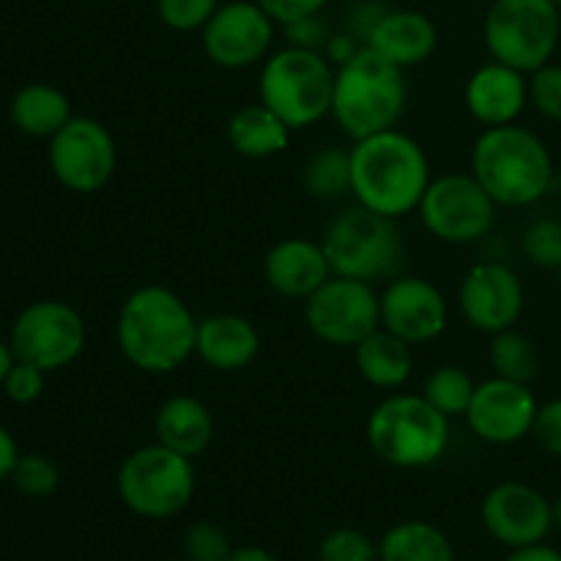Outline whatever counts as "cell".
Instances as JSON below:
<instances>
[{"instance_id":"6da1fadb","label":"cell","mask_w":561,"mask_h":561,"mask_svg":"<svg viewBox=\"0 0 561 561\" xmlns=\"http://www.w3.org/2000/svg\"><path fill=\"white\" fill-rule=\"evenodd\" d=\"M197 321L192 307L168 285H140L121 305L115 343L135 370L170 376L195 356Z\"/></svg>"},{"instance_id":"7a4b0ae2","label":"cell","mask_w":561,"mask_h":561,"mask_svg":"<svg viewBox=\"0 0 561 561\" xmlns=\"http://www.w3.org/2000/svg\"><path fill=\"white\" fill-rule=\"evenodd\" d=\"M431 181L427 151L398 126L351 142V197L370 211L409 217L420 208Z\"/></svg>"},{"instance_id":"3957f363","label":"cell","mask_w":561,"mask_h":561,"mask_svg":"<svg viewBox=\"0 0 561 561\" xmlns=\"http://www.w3.org/2000/svg\"><path fill=\"white\" fill-rule=\"evenodd\" d=\"M471 175L499 208H529L551 192L553 157L546 140L526 126H491L471 146Z\"/></svg>"},{"instance_id":"277c9868","label":"cell","mask_w":561,"mask_h":561,"mask_svg":"<svg viewBox=\"0 0 561 561\" xmlns=\"http://www.w3.org/2000/svg\"><path fill=\"white\" fill-rule=\"evenodd\" d=\"M409 104V82L400 66L370 47H362L345 64L334 66L332 115L351 142L376 131L394 129Z\"/></svg>"},{"instance_id":"5b68a950","label":"cell","mask_w":561,"mask_h":561,"mask_svg":"<svg viewBox=\"0 0 561 561\" xmlns=\"http://www.w3.org/2000/svg\"><path fill=\"white\" fill-rule=\"evenodd\" d=\"M449 422L422 392H389L367 416V444L394 469H427L447 453Z\"/></svg>"},{"instance_id":"8992f818","label":"cell","mask_w":561,"mask_h":561,"mask_svg":"<svg viewBox=\"0 0 561 561\" xmlns=\"http://www.w3.org/2000/svg\"><path fill=\"white\" fill-rule=\"evenodd\" d=\"M334 64L316 49L285 44L261 64L257 102L279 115L294 131L310 129L332 115Z\"/></svg>"},{"instance_id":"52a82bcc","label":"cell","mask_w":561,"mask_h":561,"mask_svg":"<svg viewBox=\"0 0 561 561\" xmlns=\"http://www.w3.org/2000/svg\"><path fill=\"white\" fill-rule=\"evenodd\" d=\"M323 252L329 257L332 274L362 279V283H383L403 272L405 241L398 219L383 217L370 208L348 206L323 230Z\"/></svg>"},{"instance_id":"ba28073f","label":"cell","mask_w":561,"mask_h":561,"mask_svg":"<svg viewBox=\"0 0 561 561\" xmlns=\"http://www.w3.org/2000/svg\"><path fill=\"white\" fill-rule=\"evenodd\" d=\"M115 488L121 504L137 518H175L195 499V460L159 442L146 444L126 455L124 463L118 466Z\"/></svg>"},{"instance_id":"9c48e42d","label":"cell","mask_w":561,"mask_h":561,"mask_svg":"<svg viewBox=\"0 0 561 561\" xmlns=\"http://www.w3.org/2000/svg\"><path fill=\"white\" fill-rule=\"evenodd\" d=\"M493 60L531 75L551 64L561 42V9L551 0H493L482 20Z\"/></svg>"},{"instance_id":"30bf717a","label":"cell","mask_w":561,"mask_h":561,"mask_svg":"<svg viewBox=\"0 0 561 561\" xmlns=\"http://www.w3.org/2000/svg\"><path fill=\"white\" fill-rule=\"evenodd\" d=\"M496 201L471 175V170L433 175L416 208L422 228L433 239L455 247L477 244L485 239L496 225Z\"/></svg>"},{"instance_id":"8fae6325","label":"cell","mask_w":561,"mask_h":561,"mask_svg":"<svg viewBox=\"0 0 561 561\" xmlns=\"http://www.w3.org/2000/svg\"><path fill=\"white\" fill-rule=\"evenodd\" d=\"M9 343L16 362H27L38 370L55 373L80 359V354L85 351V318L69 301H33L11 323Z\"/></svg>"},{"instance_id":"7c38bea8","label":"cell","mask_w":561,"mask_h":561,"mask_svg":"<svg viewBox=\"0 0 561 561\" xmlns=\"http://www.w3.org/2000/svg\"><path fill=\"white\" fill-rule=\"evenodd\" d=\"M305 323L312 337L332 348H356L381 329V294L376 285L332 274L305 299Z\"/></svg>"},{"instance_id":"4fadbf2b","label":"cell","mask_w":561,"mask_h":561,"mask_svg":"<svg viewBox=\"0 0 561 561\" xmlns=\"http://www.w3.org/2000/svg\"><path fill=\"white\" fill-rule=\"evenodd\" d=\"M47 162L55 181L77 195L104 190L118 168V148L107 126L88 115H75L49 137Z\"/></svg>"},{"instance_id":"5bb4252c","label":"cell","mask_w":561,"mask_h":561,"mask_svg":"<svg viewBox=\"0 0 561 561\" xmlns=\"http://www.w3.org/2000/svg\"><path fill=\"white\" fill-rule=\"evenodd\" d=\"M277 27L255 0H222L201 31L203 53L217 69H252L274 53Z\"/></svg>"},{"instance_id":"9a60e30c","label":"cell","mask_w":561,"mask_h":561,"mask_svg":"<svg viewBox=\"0 0 561 561\" xmlns=\"http://www.w3.org/2000/svg\"><path fill=\"white\" fill-rule=\"evenodd\" d=\"M458 310L474 332L499 334L513 329L526 310V290L518 272L499 261L474 263L460 279Z\"/></svg>"},{"instance_id":"2e32d148","label":"cell","mask_w":561,"mask_h":561,"mask_svg":"<svg viewBox=\"0 0 561 561\" xmlns=\"http://www.w3.org/2000/svg\"><path fill=\"white\" fill-rule=\"evenodd\" d=\"M480 518L488 535L510 551L546 542L553 531L551 499L529 482L493 485L482 499Z\"/></svg>"},{"instance_id":"e0dca14e","label":"cell","mask_w":561,"mask_h":561,"mask_svg":"<svg viewBox=\"0 0 561 561\" xmlns=\"http://www.w3.org/2000/svg\"><path fill=\"white\" fill-rule=\"evenodd\" d=\"M449 327V301L420 274H398L381 290V329L409 345H425L442 337Z\"/></svg>"},{"instance_id":"ac0fdd59","label":"cell","mask_w":561,"mask_h":561,"mask_svg":"<svg viewBox=\"0 0 561 561\" xmlns=\"http://www.w3.org/2000/svg\"><path fill=\"white\" fill-rule=\"evenodd\" d=\"M537 405L540 403L531 392V383L493 376L477 383L463 420L480 442L493 444V447H510V444H518L531 436Z\"/></svg>"},{"instance_id":"d6986e66","label":"cell","mask_w":561,"mask_h":561,"mask_svg":"<svg viewBox=\"0 0 561 561\" xmlns=\"http://www.w3.org/2000/svg\"><path fill=\"white\" fill-rule=\"evenodd\" d=\"M463 104L480 126L518 124L529 107V75L499 60L477 66L463 88Z\"/></svg>"},{"instance_id":"ffe728a7","label":"cell","mask_w":561,"mask_h":561,"mask_svg":"<svg viewBox=\"0 0 561 561\" xmlns=\"http://www.w3.org/2000/svg\"><path fill=\"white\" fill-rule=\"evenodd\" d=\"M263 277L274 294L305 301L332 277V266L321 241L288 236L266 252Z\"/></svg>"},{"instance_id":"44dd1931","label":"cell","mask_w":561,"mask_h":561,"mask_svg":"<svg viewBox=\"0 0 561 561\" xmlns=\"http://www.w3.org/2000/svg\"><path fill=\"white\" fill-rule=\"evenodd\" d=\"M365 47L403 71L427 64L438 49V27L420 9H387L373 25Z\"/></svg>"},{"instance_id":"7402d4cb","label":"cell","mask_w":561,"mask_h":561,"mask_svg":"<svg viewBox=\"0 0 561 561\" xmlns=\"http://www.w3.org/2000/svg\"><path fill=\"white\" fill-rule=\"evenodd\" d=\"M261 332L255 323L236 312H217L197 321L195 356L217 373H241L261 354Z\"/></svg>"},{"instance_id":"603a6c76","label":"cell","mask_w":561,"mask_h":561,"mask_svg":"<svg viewBox=\"0 0 561 561\" xmlns=\"http://www.w3.org/2000/svg\"><path fill=\"white\" fill-rule=\"evenodd\" d=\"M153 431H157L159 444L195 460L211 447L217 422H214L211 409L201 398L173 394L159 405Z\"/></svg>"},{"instance_id":"cb8c5ba5","label":"cell","mask_w":561,"mask_h":561,"mask_svg":"<svg viewBox=\"0 0 561 561\" xmlns=\"http://www.w3.org/2000/svg\"><path fill=\"white\" fill-rule=\"evenodd\" d=\"M354 362L359 376L370 387L383 389V392H398L409 383L411 373H414V345L394 337L387 329H376L356 345Z\"/></svg>"},{"instance_id":"d4e9b609","label":"cell","mask_w":561,"mask_h":561,"mask_svg":"<svg viewBox=\"0 0 561 561\" xmlns=\"http://www.w3.org/2000/svg\"><path fill=\"white\" fill-rule=\"evenodd\" d=\"M290 129L263 102L244 104L228 121V142L244 159H272L290 146Z\"/></svg>"},{"instance_id":"484cf974","label":"cell","mask_w":561,"mask_h":561,"mask_svg":"<svg viewBox=\"0 0 561 561\" xmlns=\"http://www.w3.org/2000/svg\"><path fill=\"white\" fill-rule=\"evenodd\" d=\"M9 118L22 135L27 137H53L75 118L71 102L60 88L49 82H31L14 93L9 104Z\"/></svg>"},{"instance_id":"4316f807","label":"cell","mask_w":561,"mask_h":561,"mask_svg":"<svg viewBox=\"0 0 561 561\" xmlns=\"http://www.w3.org/2000/svg\"><path fill=\"white\" fill-rule=\"evenodd\" d=\"M378 561H455V546L431 520H400L378 540Z\"/></svg>"},{"instance_id":"83f0119b","label":"cell","mask_w":561,"mask_h":561,"mask_svg":"<svg viewBox=\"0 0 561 561\" xmlns=\"http://www.w3.org/2000/svg\"><path fill=\"white\" fill-rule=\"evenodd\" d=\"M301 186L310 197L323 203L343 201L351 195V148L321 146L307 157L301 168Z\"/></svg>"},{"instance_id":"f1b7e54d","label":"cell","mask_w":561,"mask_h":561,"mask_svg":"<svg viewBox=\"0 0 561 561\" xmlns=\"http://www.w3.org/2000/svg\"><path fill=\"white\" fill-rule=\"evenodd\" d=\"M488 362L493 367V376L507 378V381L531 383L540 376V351H537L535 340L526 337L515 327L491 334Z\"/></svg>"},{"instance_id":"f546056e","label":"cell","mask_w":561,"mask_h":561,"mask_svg":"<svg viewBox=\"0 0 561 561\" xmlns=\"http://www.w3.org/2000/svg\"><path fill=\"white\" fill-rule=\"evenodd\" d=\"M477 381L471 378L469 370L458 365H442L425 378L422 383V394L427 403L436 405L444 416L455 420V416H466L471 398H474Z\"/></svg>"},{"instance_id":"4dcf8cb0","label":"cell","mask_w":561,"mask_h":561,"mask_svg":"<svg viewBox=\"0 0 561 561\" xmlns=\"http://www.w3.org/2000/svg\"><path fill=\"white\" fill-rule=\"evenodd\" d=\"M520 247L531 266L561 272V219L540 217L526 225Z\"/></svg>"},{"instance_id":"1f68e13d","label":"cell","mask_w":561,"mask_h":561,"mask_svg":"<svg viewBox=\"0 0 561 561\" xmlns=\"http://www.w3.org/2000/svg\"><path fill=\"white\" fill-rule=\"evenodd\" d=\"M16 491L27 499H49L60 488V471L47 455H20L11 474Z\"/></svg>"},{"instance_id":"d6a6232c","label":"cell","mask_w":561,"mask_h":561,"mask_svg":"<svg viewBox=\"0 0 561 561\" xmlns=\"http://www.w3.org/2000/svg\"><path fill=\"white\" fill-rule=\"evenodd\" d=\"M318 561H378V542L362 529L340 526L318 542Z\"/></svg>"},{"instance_id":"836d02e7","label":"cell","mask_w":561,"mask_h":561,"mask_svg":"<svg viewBox=\"0 0 561 561\" xmlns=\"http://www.w3.org/2000/svg\"><path fill=\"white\" fill-rule=\"evenodd\" d=\"M233 540L228 531L211 520H197L184 531L181 551L186 561H228L233 553Z\"/></svg>"},{"instance_id":"e575fe53","label":"cell","mask_w":561,"mask_h":561,"mask_svg":"<svg viewBox=\"0 0 561 561\" xmlns=\"http://www.w3.org/2000/svg\"><path fill=\"white\" fill-rule=\"evenodd\" d=\"M222 0H157V14L175 33H201Z\"/></svg>"},{"instance_id":"d590c367","label":"cell","mask_w":561,"mask_h":561,"mask_svg":"<svg viewBox=\"0 0 561 561\" xmlns=\"http://www.w3.org/2000/svg\"><path fill=\"white\" fill-rule=\"evenodd\" d=\"M529 104L546 121L561 124V64H546L529 75Z\"/></svg>"},{"instance_id":"8d00e7d4","label":"cell","mask_w":561,"mask_h":561,"mask_svg":"<svg viewBox=\"0 0 561 561\" xmlns=\"http://www.w3.org/2000/svg\"><path fill=\"white\" fill-rule=\"evenodd\" d=\"M44 376L47 373L38 370V367L27 365V362H14V367L9 370L3 381V392L11 403L16 405H31L42 398L44 392Z\"/></svg>"},{"instance_id":"74e56055","label":"cell","mask_w":561,"mask_h":561,"mask_svg":"<svg viewBox=\"0 0 561 561\" xmlns=\"http://www.w3.org/2000/svg\"><path fill=\"white\" fill-rule=\"evenodd\" d=\"M531 438L551 458H561V398H551L537 405Z\"/></svg>"},{"instance_id":"f35d334b","label":"cell","mask_w":561,"mask_h":561,"mask_svg":"<svg viewBox=\"0 0 561 561\" xmlns=\"http://www.w3.org/2000/svg\"><path fill=\"white\" fill-rule=\"evenodd\" d=\"M283 33L285 38H288V44H294V47L323 53L334 31L329 27V22L323 20V14H312V16H305V20L290 22V25H283Z\"/></svg>"},{"instance_id":"ab89813d","label":"cell","mask_w":561,"mask_h":561,"mask_svg":"<svg viewBox=\"0 0 561 561\" xmlns=\"http://www.w3.org/2000/svg\"><path fill=\"white\" fill-rule=\"evenodd\" d=\"M279 27L290 25L296 20H305V16L323 14V9L329 5V0H255Z\"/></svg>"},{"instance_id":"60d3db41","label":"cell","mask_w":561,"mask_h":561,"mask_svg":"<svg viewBox=\"0 0 561 561\" xmlns=\"http://www.w3.org/2000/svg\"><path fill=\"white\" fill-rule=\"evenodd\" d=\"M20 447H16L14 436L9 433V427L0 425V482L11 480L14 474V466L20 460Z\"/></svg>"},{"instance_id":"b9f144b4","label":"cell","mask_w":561,"mask_h":561,"mask_svg":"<svg viewBox=\"0 0 561 561\" xmlns=\"http://www.w3.org/2000/svg\"><path fill=\"white\" fill-rule=\"evenodd\" d=\"M504 561H561V551L548 542H537V546L515 548Z\"/></svg>"},{"instance_id":"7bdbcfd3","label":"cell","mask_w":561,"mask_h":561,"mask_svg":"<svg viewBox=\"0 0 561 561\" xmlns=\"http://www.w3.org/2000/svg\"><path fill=\"white\" fill-rule=\"evenodd\" d=\"M228 561H279V559L261 546H239L233 548V553H230Z\"/></svg>"},{"instance_id":"ee69618b","label":"cell","mask_w":561,"mask_h":561,"mask_svg":"<svg viewBox=\"0 0 561 561\" xmlns=\"http://www.w3.org/2000/svg\"><path fill=\"white\" fill-rule=\"evenodd\" d=\"M16 356L14 351H11V343L9 340H0V387H3L5 376H9V370L14 367Z\"/></svg>"},{"instance_id":"f6af8a7d","label":"cell","mask_w":561,"mask_h":561,"mask_svg":"<svg viewBox=\"0 0 561 561\" xmlns=\"http://www.w3.org/2000/svg\"><path fill=\"white\" fill-rule=\"evenodd\" d=\"M551 507H553V529L561 531V493L557 499H553Z\"/></svg>"},{"instance_id":"bcb514c9","label":"cell","mask_w":561,"mask_h":561,"mask_svg":"<svg viewBox=\"0 0 561 561\" xmlns=\"http://www.w3.org/2000/svg\"><path fill=\"white\" fill-rule=\"evenodd\" d=\"M551 3H553V5H559V9H561V0H551Z\"/></svg>"}]
</instances>
